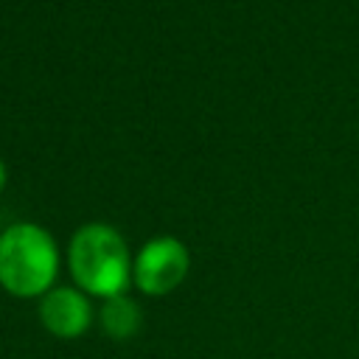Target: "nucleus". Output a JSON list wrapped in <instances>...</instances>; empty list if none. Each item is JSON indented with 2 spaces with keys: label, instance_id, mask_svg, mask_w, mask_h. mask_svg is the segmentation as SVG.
<instances>
[{
  "label": "nucleus",
  "instance_id": "1",
  "mask_svg": "<svg viewBox=\"0 0 359 359\" xmlns=\"http://www.w3.org/2000/svg\"><path fill=\"white\" fill-rule=\"evenodd\" d=\"M70 272L76 283L98 297H115L129 283V250L109 224H84L70 238Z\"/></svg>",
  "mask_w": 359,
  "mask_h": 359
},
{
  "label": "nucleus",
  "instance_id": "2",
  "mask_svg": "<svg viewBox=\"0 0 359 359\" xmlns=\"http://www.w3.org/2000/svg\"><path fill=\"white\" fill-rule=\"evenodd\" d=\"M59 269V252L36 224H11L0 236V286L17 297H34L50 289Z\"/></svg>",
  "mask_w": 359,
  "mask_h": 359
},
{
  "label": "nucleus",
  "instance_id": "3",
  "mask_svg": "<svg viewBox=\"0 0 359 359\" xmlns=\"http://www.w3.org/2000/svg\"><path fill=\"white\" fill-rule=\"evenodd\" d=\"M188 266H191V258L185 244L171 236H160L140 250L135 261V283L140 292L160 297L174 292L185 280Z\"/></svg>",
  "mask_w": 359,
  "mask_h": 359
},
{
  "label": "nucleus",
  "instance_id": "4",
  "mask_svg": "<svg viewBox=\"0 0 359 359\" xmlns=\"http://www.w3.org/2000/svg\"><path fill=\"white\" fill-rule=\"evenodd\" d=\"M39 320H42V325L53 337L73 339V337H79V334H84L90 328L93 311H90L87 297L79 289L59 286V289H50L42 297V303H39Z\"/></svg>",
  "mask_w": 359,
  "mask_h": 359
},
{
  "label": "nucleus",
  "instance_id": "5",
  "mask_svg": "<svg viewBox=\"0 0 359 359\" xmlns=\"http://www.w3.org/2000/svg\"><path fill=\"white\" fill-rule=\"evenodd\" d=\"M101 325L112 339H129L140 328V309L135 300L115 294L101 306Z\"/></svg>",
  "mask_w": 359,
  "mask_h": 359
},
{
  "label": "nucleus",
  "instance_id": "6",
  "mask_svg": "<svg viewBox=\"0 0 359 359\" xmlns=\"http://www.w3.org/2000/svg\"><path fill=\"white\" fill-rule=\"evenodd\" d=\"M6 185V165H3V160H0V188Z\"/></svg>",
  "mask_w": 359,
  "mask_h": 359
}]
</instances>
